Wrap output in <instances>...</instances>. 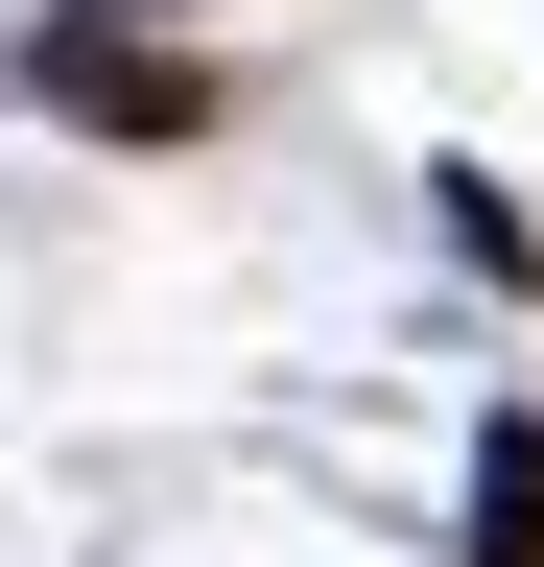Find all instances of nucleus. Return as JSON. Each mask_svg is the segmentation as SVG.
Returning a JSON list of instances; mask_svg holds the SVG:
<instances>
[]
</instances>
